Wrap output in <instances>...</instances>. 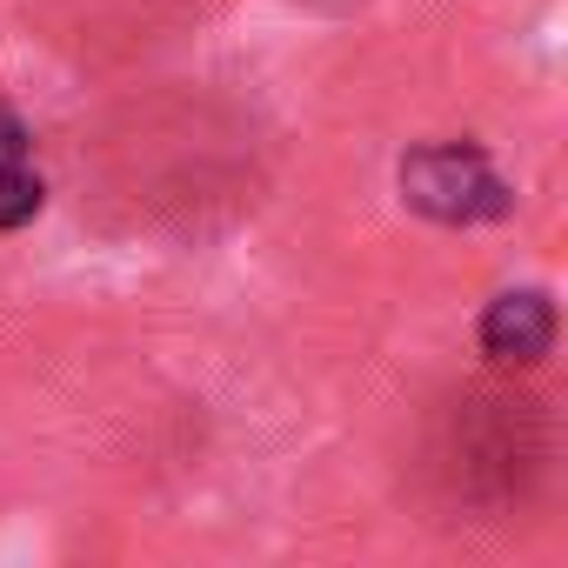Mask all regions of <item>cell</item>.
Wrapping results in <instances>:
<instances>
[{
	"label": "cell",
	"mask_w": 568,
	"mask_h": 568,
	"mask_svg": "<svg viewBox=\"0 0 568 568\" xmlns=\"http://www.w3.org/2000/svg\"><path fill=\"white\" fill-rule=\"evenodd\" d=\"M395 194L408 214H422L428 227H495L515 214V181L495 168V154L468 134H442V141H415L395 161Z\"/></svg>",
	"instance_id": "cell-1"
},
{
	"label": "cell",
	"mask_w": 568,
	"mask_h": 568,
	"mask_svg": "<svg viewBox=\"0 0 568 568\" xmlns=\"http://www.w3.org/2000/svg\"><path fill=\"white\" fill-rule=\"evenodd\" d=\"M555 335H561V308H555V295L541 288V281L488 295L481 315H475V348H481V362H488V368H508V375L541 368V362L555 355Z\"/></svg>",
	"instance_id": "cell-2"
},
{
	"label": "cell",
	"mask_w": 568,
	"mask_h": 568,
	"mask_svg": "<svg viewBox=\"0 0 568 568\" xmlns=\"http://www.w3.org/2000/svg\"><path fill=\"white\" fill-rule=\"evenodd\" d=\"M48 207V174H41V148H34V121L0 94V234L34 227Z\"/></svg>",
	"instance_id": "cell-3"
}]
</instances>
